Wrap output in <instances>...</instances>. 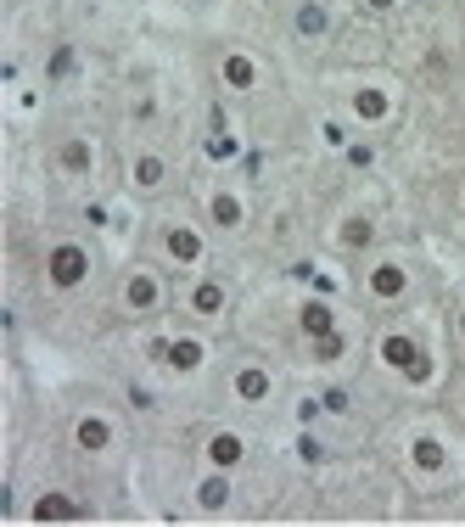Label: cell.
<instances>
[{"label":"cell","mask_w":465,"mask_h":527,"mask_svg":"<svg viewBox=\"0 0 465 527\" xmlns=\"http://www.w3.org/2000/svg\"><path fill=\"white\" fill-rule=\"evenodd\" d=\"M376 354H381V365H387V371H398L404 382H415V387L432 376V365H426V348L409 337V331H387V337L376 342Z\"/></svg>","instance_id":"1"},{"label":"cell","mask_w":465,"mask_h":527,"mask_svg":"<svg viewBox=\"0 0 465 527\" xmlns=\"http://www.w3.org/2000/svg\"><path fill=\"white\" fill-rule=\"evenodd\" d=\"M230 393H236V404H247V410H264V404L275 399V371L258 365V359H241L236 371H230Z\"/></svg>","instance_id":"3"},{"label":"cell","mask_w":465,"mask_h":527,"mask_svg":"<svg viewBox=\"0 0 465 527\" xmlns=\"http://www.w3.org/2000/svg\"><path fill=\"white\" fill-rule=\"evenodd\" d=\"M45 281L57 286V292L85 286V281H90V247H79V242H51V247H45Z\"/></svg>","instance_id":"2"},{"label":"cell","mask_w":465,"mask_h":527,"mask_svg":"<svg viewBox=\"0 0 465 527\" xmlns=\"http://www.w3.org/2000/svg\"><path fill=\"white\" fill-rule=\"evenodd\" d=\"M460 410H465V387H460Z\"/></svg>","instance_id":"28"},{"label":"cell","mask_w":465,"mask_h":527,"mask_svg":"<svg viewBox=\"0 0 465 527\" xmlns=\"http://www.w3.org/2000/svg\"><path fill=\"white\" fill-rule=\"evenodd\" d=\"M320 135H325V146H342V152H348V124L325 118V124H320Z\"/></svg>","instance_id":"24"},{"label":"cell","mask_w":465,"mask_h":527,"mask_svg":"<svg viewBox=\"0 0 465 527\" xmlns=\"http://www.w3.org/2000/svg\"><path fill=\"white\" fill-rule=\"evenodd\" d=\"M57 169L68 174V180H90V174H96V146H90L85 135H68V141L57 146Z\"/></svg>","instance_id":"12"},{"label":"cell","mask_w":465,"mask_h":527,"mask_svg":"<svg viewBox=\"0 0 465 527\" xmlns=\"http://www.w3.org/2000/svg\"><path fill=\"white\" fill-rule=\"evenodd\" d=\"M219 79H225L230 90H258V62L247 57V51H225V57H219Z\"/></svg>","instance_id":"18"},{"label":"cell","mask_w":465,"mask_h":527,"mask_svg":"<svg viewBox=\"0 0 465 527\" xmlns=\"http://www.w3.org/2000/svg\"><path fill=\"white\" fill-rule=\"evenodd\" d=\"M297 326H303V337H325V331H337V309L325 298H309L297 309Z\"/></svg>","instance_id":"20"},{"label":"cell","mask_w":465,"mask_h":527,"mask_svg":"<svg viewBox=\"0 0 465 527\" xmlns=\"http://www.w3.org/2000/svg\"><path fill=\"white\" fill-rule=\"evenodd\" d=\"M409 466L421 471V477H443L449 471V443L432 438V432H415L409 438Z\"/></svg>","instance_id":"10"},{"label":"cell","mask_w":465,"mask_h":527,"mask_svg":"<svg viewBox=\"0 0 465 527\" xmlns=\"http://www.w3.org/2000/svg\"><path fill=\"white\" fill-rule=\"evenodd\" d=\"M337 242L342 247H370V242H376V225H370V219H342Z\"/></svg>","instance_id":"21"},{"label":"cell","mask_w":465,"mask_h":527,"mask_svg":"<svg viewBox=\"0 0 465 527\" xmlns=\"http://www.w3.org/2000/svg\"><path fill=\"white\" fill-rule=\"evenodd\" d=\"M118 303H124V314H141V320L163 309V281H157V270H146V264L129 270L124 286H118Z\"/></svg>","instance_id":"4"},{"label":"cell","mask_w":465,"mask_h":527,"mask_svg":"<svg viewBox=\"0 0 465 527\" xmlns=\"http://www.w3.org/2000/svg\"><path fill=\"white\" fill-rule=\"evenodd\" d=\"M297 460H303V466H320V460H325V443L303 432V438H297Z\"/></svg>","instance_id":"23"},{"label":"cell","mask_w":465,"mask_h":527,"mask_svg":"<svg viewBox=\"0 0 465 527\" xmlns=\"http://www.w3.org/2000/svg\"><path fill=\"white\" fill-rule=\"evenodd\" d=\"M208 157H236V141H230V135H213V141H208Z\"/></svg>","instance_id":"25"},{"label":"cell","mask_w":465,"mask_h":527,"mask_svg":"<svg viewBox=\"0 0 465 527\" xmlns=\"http://www.w3.org/2000/svg\"><path fill=\"white\" fill-rule=\"evenodd\" d=\"M191 494H197V511L219 516V511H230V499H236V483H230V471L208 466V471H202V483L191 488Z\"/></svg>","instance_id":"9"},{"label":"cell","mask_w":465,"mask_h":527,"mask_svg":"<svg viewBox=\"0 0 465 527\" xmlns=\"http://www.w3.org/2000/svg\"><path fill=\"white\" fill-rule=\"evenodd\" d=\"M208 219H213V230H241L247 225V202H241L230 186H219L208 197Z\"/></svg>","instance_id":"16"},{"label":"cell","mask_w":465,"mask_h":527,"mask_svg":"<svg viewBox=\"0 0 465 527\" xmlns=\"http://www.w3.org/2000/svg\"><path fill=\"white\" fill-rule=\"evenodd\" d=\"M113 421H107V415H79V421H73V443H79V449H85V455H107V449H113Z\"/></svg>","instance_id":"14"},{"label":"cell","mask_w":465,"mask_h":527,"mask_svg":"<svg viewBox=\"0 0 465 527\" xmlns=\"http://www.w3.org/2000/svg\"><path fill=\"white\" fill-rule=\"evenodd\" d=\"M157 354H163V365H169L174 376H197L208 348H202L197 337H174V342H157Z\"/></svg>","instance_id":"11"},{"label":"cell","mask_w":465,"mask_h":527,"mask_svg":"<svg viewBox=\"0 0 465 527\" xmlns=\"http://www.w3.org/2000/svg\"><path fill=\"white\" fill-rule=\"evenodd\" d=\"M365 292L376 303H398L409 292V264L404 258H376V264L365 270Z\"/></svg>","instance_id":"6"},{"label":"cell","mask_w":465,"mask_h":527,"mask_svg":"<svg viewBox=\"0 0 465 527\" xmlns=\"http://www.w3.org/2000/svg\"><path fill=\"white\" fill-rule=\"evenodd\" d=\"M348 107H353V118H359V124H387V118H393V96H387L381 85H359L348 96Z\"/></svg>","instance_id":"13"},{"label":"cell","mask_w":465,"mask_h":527,"mask_svg":"<svg viewBox=\"0 0 465 527\" xmlns=\"http://www.w3.org/2000/svg\"><path fill=\"white\" fill-rule=\"evenodd\" d=\"M292 29H297V40L320 45L325 34H331V6H325V0H303V6H297V17H292Z\"/></svg>","instance_id":"15"},{"label":"cell","mask_w":465,"mask_h":527,"mask_svg":"<svg viewBox=\"0 0 465 527\" xmlns=\"http://www.w3.org/2000/svg\"><path fill=\"white\" fill-rule=\"evenodd\" d=\"M163 258L169 264H180V270H202V258H208V242H202L197 225H163Z\"/></svg>","instance_id":"5"},{"label":"cell","mask_w":465,"mask_h":527,"mask_svg":"<svg viewBox=\"0 0 465 527\" xmlns=\"http://www.w3.org/2000/svg\"><path fill=\"white\" fill-rule=\"evenodd\" d=\"M202 455H208V466H219V471H236L241 460H247V438H241V432H213Z\"/></svg>","instance_id":"17"},{"label":"cell","mask_w":465,"mask_h":527,"mask_svg":"<svg viewBox=\"0 0 465 527\" xmlns=\"http://www.w3.org/2000/svg\"><path fill=\"white\" fill-rule=\"evenodd\" d=\"M325 410H331V415H342V410H348V393H342V387H331V393H325Z\"/></svg>","instance_id":"26"},{"label":"cell","mask_w":465,"mask_h":527,"mask_svg":"<svg viewBox=\"0 0 465 527\" xmlns=\"http://www.w3.org/2000/svg\"><path fill=\"white\" fill-rule=\"evenodd\" d=\"M163 186H169V157L163 152H135L129 157V191H135V197H157Z\"/></svg>","instance_id":"8"},{"label":"cell","mask_w":465,"mask_h":527,"mask_svg":"<svg viewBox=\"0 0 465 527\" xmlns=\"http://www.w3.org/2000/svg\"><path fill=\"white\" fill-rule=\"evenodd\" d=\"M365 6H370V12H393L398 0H365Z\"/></svg>","instance_id":"27"},{"label":"cell","mask_w":465,"mask_h":527,"mask_svg":"<svg viewBox=\"0 0 465 527\" xmlns=\"http://www.w3.org/2000/svg\"><path fill=\"white\" fill-rule=\"evenodd\" d=\"M342 348H348V342H342V331H325V337H314V359H320V365L342 359Z\"/></svg>","instance_id":"22"},{"label":"cell","mask_w":465,"mask_h":527,"mask_svg":"<svg viewBox=\"0 0 465 527\" xmlns=\"http://www.w3.org/2000/svg\"><path fill=\"white\" fill-rule=\"evenodd\" d=\"M34 522H85V505H73V499L68 494H40V499H34Z\"/></svg>","instance_id":"19"},{"label":"cell","mask_w":465,"mask_h":527,"mask_svg":"<svg viewBox=\"0 0 465 527\" xmlns=\"http://www.w3.org/2000/svg\"><path fill=\"white\" fill-rule=\"evenodd\" d=\"M185 309L197 314V320H219V314L230 309V286L219 281V275H197L191 292H185Z\"/></svg>","instance_id":"7"}]
</instances>
